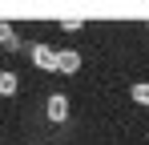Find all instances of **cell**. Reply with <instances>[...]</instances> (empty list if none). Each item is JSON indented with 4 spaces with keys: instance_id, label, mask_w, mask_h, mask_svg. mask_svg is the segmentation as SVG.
Instances as JSON below:
<instances>
[{
    "instance_id": "obj_1",
    "label": "cell",
    "mask_w": 149,
    "mask_h": 145,
    "mask_svg": "<svg viewBox=\"0 0 149 145\" xmlns=\"http://www.w3.org/2000/svg\"><path fill=\"white\" fill-rule=\"evenodd\" d=\"M28 56H32V65H36V69L56 72V52H52L49 45H32V52H28Z\"/></svg>"
},
{
    "instance_id": "obj_2",
    "label": "cell",
    "mask_w": 149,
    "mask_h": 145,
    "mask_svg": "<svg viewBox=\"0 0 149 145\" xmlns=\"http://www.w3.org/2000/svg\"><path fill=\"white\" fill-rule=\"evenodd\" d=\"M77 69H81V56H77L73 48H61V52H56V72H61V77H73Z\"/></svg>"
},
{
    "instance_id": "obj_3",
    "label": "cell",
    "mask_w": 149,
    "mask_h": 145,
    "mask_svg": "<svg viewBox=\"0 0 149 145\" xmlns=\"http://www.w3.org/2000/svg\"><path fill=\"white\" fill-rule=\"evenodd\" d=\"M65 117H69V97H65V93H52V97H49V121L61 125Z\"/></svg>"
},
{
    "instance_id": "obj_4",
    "label": "cell",
    "mask_w": 149,
    "mask_h": 145,
    "mask_svg": "<svg viewBox=\"0 0 149 145\" xmlns=\"http://www.w3.org/2000/svg\"><path fill=\"white\" fill-rule=\"evenodd\" d=\"M0 45L8 48V52H16V48H20V40H16V32H12V24H4V20H0Z\"/></svg>"
},
{
    "instance_id": "obj_5",
    "label": "cell",
    "mask_w": 149,
    "mask_h": 145,
    "mask_svg": "<svg viewBox=\"0 0 149 145\" xmlns=\"http://www.w3.org/2000/svg\"><path fill=\"white\" fill-rule=\"evenodd\" d=\"M129 97H133L137 105H145V109H149V81H137V85L129 89Z\"/></svg>"
},
{
    "instance_id": "obj_6",
    "label": "cell",
    "mask_w": 149,
    "mask_h": 145,
    "mask_svg": "<svg viewBox=\"0 0 149 145\" xmlns=\"http://www.w3.org/2000/svg\"><path fill=\"white\" fill-rule=\"evenodd\" d=\"M16 93V72H0V97H12Z\"/></svg>"
},
{
    "instance_id": "obj_7",
    "label": "cell",
    "mask_w": 149,
    "mask_h": 145,
    "mask_svg": "<svg viewBox=\"0 0 149 145\" xmlns=\"http://www.w3.org/2000/svg\"><path fill=\"white\" fill-rule=\"evenodd\" d=\"M0 101H4V97H0Z\"/></svg>"
}]
</instances>
